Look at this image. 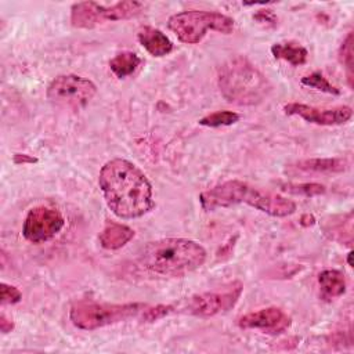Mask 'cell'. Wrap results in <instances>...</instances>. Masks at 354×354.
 Instances as JSON below:
<instances>
[{
    "label": "cell",
    "mask_w": 354,
    "mask_h": 354,
    "mask_svg": "<svg viewBox=\"0 0 354 354\" xmlns=\"http://www.w3.org/2000/svg\"><path fill=\"white\" fill-rule=\"evenodd\" d=\"M339 61L346 68L348 86L353 87V33L350 32L339 48Z\"/></svg>",
    "instance_id": "7402d4cb"
},
{
    "label": "cell",
    "mask_w": 354,
    "mask_h": 354,
    "mask_svg": "<svg viewBox=\"0 0 354 354\" xmlns=\"http://www.w3.org/2000/svg\"><path fill=\"white\" fill-rule=\"evenodd\" d=\"M64 225L65 218L58 209L39 205L28 212L22 225V235L28 242L41 243L53 239Z\"/></svg>",
    "instance_id": "30bf717a"
},
{
    "label": "cell",
    "mask_w": 354,
    "mask_h": 354,
    "mask_svg": "<svg viewBox=\"0 0 354 354\" xmlns=\"http://www.w3.org/2000/svg\"><path fill=\"white\" fill-rule=\"evenodd\" d=\"M140 64L141 58L136 53L120 51L109 61V68L116 77L124 79L131 76L138 69Z\"/></svg>",
    "instance_id": "ac0fdd59"
},
{
    "label": "cell",
    "mask_w": 354,
    "mask_h": 354,
    "mask_svg": "<svg viewBox=\"0 0 354 354\" xmlns=\"http://www.w3.org/2000/svg\"><path fill=\"white\" fill-rule=\"evenodd\" d=\"M137 39L140 44L153 57H165L173 50L171 40L159 29L144 26L138 30Z\"/></svg>",
    "instance_id": "5bb4252c"
},
{
    "label": "cell",
    "mask_w": 354,
    "mask_h": 354,
    "mask_svg": "<svg viewBox=\"0 0 354 354\" xmlns=\"http://www.w3.org/2000/svg\"><path fill=\"white\" fill-rule=\"evenodd\" d=\"M147 307L144 303L111 304L94 300H77L69 310L72 324L83 330H94L136 317Z\"/></svg>",
    "instance_id": "5b68a950"
},
{
    "label": "cell",
    "mask_w": 354,
    "mask_h": 354,
    "mask_svg": "<svg viewBox=\"0 0 354 354\" xmlns=\"http://www.w3.org/2000/svg\"><path fill=\"white\" fill-rule=\"evenodd\" d=\"M98 185L106 206L119 218L142 217L155 206L152 184L145 173L127 159L108 160L100 170Z\"/></svg>",
    "instance_id": "6da1fadb"
},
{
    "label": "cell",
    "mask_w": 354,
    "mask_h": 354,
    "mask_svg": "<svg viewBox=\"0 0 354 354\" xmlns=\"http://www.w3.org/2000/svg\"><path fill=\"white\" fill-rule=\"evenodd\" d=\"M286 115H296L308 123L319 126H336L348 122L353 116V109L347 105L333 108H317L300 102H289L283 105Z\"/></svg>",
    "instance_id": "8fae6325"
},
{
    "label": "cell",
    "mask_w": 354,
    "mask_h": 354,
    "mask_svg": "<svg viewBox=\"0 0 354 354\" xmlns=\"http://www.w3.org/2000/svg\"><path fill=\"white\" fill-rule=\"evenodd\" d=\"M282 191L292 194V195H301V196H317L325 194L326 188L318 183H301V184H282Z\"/></svg>",
    "instance_id": "44dd1931"
},
{
    "label": "cell",
    "mask_w": 354,
    "mask_h": 354,
    "mask_svg": "<svg viewBox=\"0 0 354 354\" xmlns=\"http://www.w3.org/2000/svg\"><path fill=\"white\" fill-rule=\"evenodd\" d=\"M173 311H176L173 304H156L152 307L147 306L142 310V319L145 322H153V321H158V319L171 314Z\"/></svg>",
    "instance_id": "603a6c76"
},
{
    "label": "cell",
    "mask_w": 354,
    "mask_h": 354,
    "mask_svg": "<svg viewBox=\"0 0 354 354\" xmlns=\"http://www.w3.org/2000/svg\"><path fill=\"white\" fill-rule=\"evenodd\" d=\"M321 296L326 300L340 297L346 292V278L339 270H324L318 275Z\"/></svg>",
    "instance_id": "2e32d148"
},
{
    "label": "cell",
    "mask_w": 354,
    "mask_h": 354,
    "mask_svg": "<svg viewBox=\"0 0 354 354\" xmlns=\"http://www.w3.org/2000/svg\"><path fill=\"white\" fill-rule=\"evenodd\" d=\"M253 19L257 21L259 24L261 25H266V26H277L278 24V18L277 15L272 12V10H259L254 15H253Z\"/></svg>",
    "instance_id": "d4e9b609"
},
{
    "label": "cell",
    "mask_w": 354,
    "mask_h": 354,
    "mask_svg": "<svg viewBox=\"0 0 354 354\" xmlns=\"http://www.w3.org/2000/svg\"><path fill=\"white\" fill-rule=\"evenodd\" d=\"M12 329H14V321L7 318V315L4 313H1V315H0V330L6 335V333H10Z\"/></svg>",
    "instance_id": "484cf974"
},
{
    "label": "cell",
    "mask_w": 354,
    "mask_h": 354,
    "mask_svg": "<svg viewBox=\"0 0 354 354\" xmlns=\"http://www.w3.org/2000/svg\"><path fill=\"white\" fill-rule=\"evenodd\" d=\"M203 210L212 212L218 207H230L246 203L274 217H286L296 212V203L278 194L261 191L241 180H228L199 195Z\"/></svg>",
    "instance_id": "3957f363"
},
{
    "label": "cell",
    "mask_w": 354,
    "mask_h": 354,
    "mask_svg": "<svg viewBox=\"0 0 354 354\" xmlns=\"http://www.w3.org/2000/svg\"><path fill=\"white\" fill-rule=\"evenodd\" d=\"M315 223V218L313 217V216H310V214H304V216H301V220H300V224L301 225H313Z\"/></svg>",
    "instance_id": "83f0119b"
},
{
    "label": "cell",
    "mask_w": 354,
    "mask_h": 354,
    "mask_svg": "<svg viewBox=\"0 0 354 354\" xmlns=\"http://www.w3.org/2000/svg\"><path fill=\"white\" fill-rule=\"evenodd\" d=\"M0 292H1V304H17L22 299L21 290L6 282H1Z\"/></svg>",
    "instance_id": "cb8c5ba5"
},
{
    "label": "cell",
    "mask_w": 354,
    "mask_h": 354,
    "mask_svg": "<svg viewBox=\"0 0 354 354\" xmlns=\"http://www.w3.org/2000/svg\"><path fill=\"white\" fill-rule=\"evenodd\" d=\"M351 256H353V253L350 252V253L347 254V263H348V266H350V267L353 266V263H351Z\"/></svg>",
    "instance_id": "f1b7e54d"
},
{
    "label": "cell",
    "mask_w": 354,
    "mask_h": 354,
    "mask_svg": "<svg viewBox=\"0 0 354 354\" xmlns=\"http://www.w3.org/2000/svg\"><path fill=\"white\" fill-rule=\"evenodd\" d=\"M293 167L304 173H343L348 169V162L343 158H317L299 160Z\"/></svg>",
    "instance_id": "9a60e30c"
},
{
    "label": "cell",
    "mask_w": 354,
    "mask_h": 354,
    "mask_svg": "<svg viewBox=\"0 0 354 354\" xmlns=\"http://www.w3.org/2000/svg\"><path fill=\"white\" fill-rule=\"evenodd\" d=\"M95 93L97 86L90 79L66 73L53 79L46 94L51 104L64 109L79 111L94 98Z\"/></svg>",
    "instance_id": "ba28073f"
},
{
    "label": "cell",
    "mask_w": 354,
    "mask_h": 354,
    "mask_svg": "<svg viewBox=\"0 0 354 354\" xmlns=\"http://www.w3.org/2000/svg\"><path fill=\"white\" fill-rule=\"evenodd\" d=\"M242 292L243 285L239 281H235L223 290L205 292L188 297L181 303V310L199 318H210L231 310L238 303Z\"/></svg>",
    "instance_id": "9c48e42d"
},
{
    "label": "cell",
    "mask_w": 354,
    "mask_h": 354,
    "mask_svg": "<svg viewBox=\"0 0 354 354\" xmlns=\"http://www.w3.org/2000/svg\"><path fill=\"white\" fill-rule=\"evenodd\" d=\"M218 88L223 97L236 105L263 102L272 90L267 76L248 58L234 57L218 69Z\"/></svg>",
    "instance_id": "277c9868"
},
{
    "label": "cell",
    "mask_w": 354,
    "mask_h": 354,
    "mask_svg": "<svg viewBox=\"0 0 354 354\" xmlns=\"http://www.w3.org/2000/svg\"><path fill=\"white\" fill-rule=\"evenodd\" d=\"M239 118V113L232 111H216L199 119V124L206 127H224L236 123Z\"/></svg>",
    "instance_id": "d6986e66"
},
{
    "label": "cell",
    "mask_w": 354,
    "mask_h": 354,
    "mask_svg": "<svg viewBox=\"0 0 354 354\" xmlns=\"http://www.w3.org/2000/svg\"><path fill=\"white\" fill-rule=\"evenodd\" d=\"M301 84L315 88L322 93H328V94H333V95L340 94V90L336 86H333L332 83H329V80L321 72H313V73L301 77Z\"/></svg>",
    "instance_id": "ffe728a7"
},
{
    "label": "cell",
    "mask_w": 354,
    "mask_h": 354,
    "mask_svg": "<svg viewBox=\"0 0 354 354\" xmlns=\"http://www.w3.org/2000/svg\"><path fill=\"white\" fill-rule=\"evenodd\" d=\"M136 232L126 224H120L116 221H106L102 231L100 232V243L106 250H118L127 245Z\"/></svg>",
    "instance_id": "4fadbf2b"
},
{
    "label": "cell",
    "mask_w": 354,
    "mask_h": 354,
    "mask_svg": "<svg viewBox=\"0 0 354 354\" xmlns=\"http://www.w3.org/2000/svg\"><path fill=\"white\" fill-rule=\"evenodd\" d=\"M290 317L279 307L271 306L253 313H248L238 319L242 329H260L270 335H279L289 329Z\"/></svg>",
    "instance_id": "7c38bea8"
},
{
    "label": "cell",
    "mask_w": 354,
    "mask_h": 354,
    "mask_svg": "<svg viewBox=\"0 0 354 354\" xmlns=\"http://www.w3.org/2000/svg\"><path fill=\"white\" fill-rule=\"evenodd\" d=\"M142 8L144 4L134 0L119 1L108 7L95 1H79L71 7V24L73 28L91 29L105 22L134 18L141 14Z\"/></svg>",
    "instance_id": "52a82bcc"
},
{
    "label": "cell",
    "mask_w": 354,
    "mask_h": 354,
    "mask_svg": "<svg viewBox=\"0 0 354 354\" xmlns=\"http://www.w3.org/2000/svg\"><path fill=\"white\" fill-rule=\"evenodd\" d=\"M271 53L277 59H283L293 66L306 64L308 58L307 48L296 41L275 43L271 46Z\"/></svg>",
    "instance_id": "e0dca14e"
},
{
    "label": "cell",
    "mask_w": 354,
    "mask_h": 354,
    "mask_svg": "<svg viewBox=\"0 0 354 354\" xmlns=\"http://www.w3.org/2000/svg\"><path fill=\"white\" fill-rule=\"evenodd\" d=\"M205 248L187 238H162L148 242L138 252V263L163 277H184L206 261Z\"/></svg>",
    "instance_id": "7a4b0ae2"
},
{
    "label": "cell",
    "mask_w": 354,
    "mask_h": 354,
    "mask_svg": "<svg viewBox=\"0 0 354 354\" xmlns=\"http://www.w3.org/2000/svg\"><path fill=\"white\" fill-rule=\"evenodd\" d=\"M35 162H37V159L33 158V156H29V155H25V153H15L14 155V163H17V165L35 163Z\"/></svg>",
    "instance_id": "4316f807"
},
{
    "label": "cell",
    "mask_w": 354,
    "mask_h": 354,
    "mask_svg": "<svg viewBox=\"0 0 354 354\" xmlns=\"http://www.w3.org/2000/svg\"><path fill=\"white\" fill-rule=\"evenodd\" d=\"M167 26L180 41L196 44L205 37L209 29L224 35L231 33L235 22L231 17L217 11L185 10L171 15L167 19Z\"/></svg>",
    "instance_id": "8992f818"
}]
</instances>
